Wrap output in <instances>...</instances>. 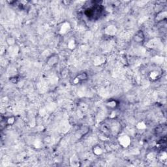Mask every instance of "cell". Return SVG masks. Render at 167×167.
Wrapping results in <instances>:
<instances>
[{
	"mask_svg": "<svg viewBox=\"0 0 167 167\" xmlns=\"http://www.w3.org/2000/svg\"><path fill=\"white\" fill-rule=\"evenodd\" d=\"M106 107H107L108 108L111 109V110H114L116 109L118 105H119V103L116 101V99H110L106 102Z\"/></svg>",
	"mask_w": 167,
	"mask_h": 167,
	"instance_id": "6",
	"label": "cell"
},
{
	"mask_svg": "<svg viewBox=\"0 0 167 167\" xmlns=\"http://www.w3.org/2000/svg\"><path fill=\"white\" fill-rule=\"evenodd\" d=\"M9 81L11 83H13L14 84H16L19 81V77H17V76H14V77H12L9 78Z\"/></svg>",
	"mask_w": 167,
	"mask_h": 167,
	"instance_id": "9",
	"label": "cell"
},
{
	"mask_svg": "<svg viewBox=\"0 0 167 167\" xmlns=\"http://www.w3.org/2000/svg\"><path fill=\"white\" fill-rule=\"evenodd\" d=\"M59 56L56 54H54L48 57V58L47 60V64L50 67H54L59 63Z\"/></svg>",
	"mask_w": 167,
	"mask_h": 167,
	"instance_id": "2",
	"label": "cell"
},
{
	"mask_svg": "<svg viewBox=\"0 0 167 167\" xmlns=\"http://www.w3.org/2000/svg\"><path fill=\"white\" fill-rule=\"evenodd\" d=\"M102 8L99 5H93L92 7L87 8L85 11L86 16L90 19L97 20L101 16Z\"/></svg>",
	"mask_w": 167,
	"mask_h": 167,
	"instance_id": "1",
	"label": "cell"
},
{
	"mask_svg": "<svg viewBox=\"0 0 167 167\" xmlns=\"http://www.w3.org/2000/svg\"><path fill=\"white\" fill-rule=\"evenodd\" d=\"M159 72L155 71L150 72V78L151 79V80H156V79L159 77Z\"/></svg>",
	"mask_w": 167,
	"mask_h": 167,
	"instance_id": "8",
	"label": "cell"
},
{
	"mask_svg": "<svg viewBox=\"0 0 167 167\" xmlns=\"http://www.w3.org/2000/svg\"><path fill=\"white\" fill-rule=\"evenodd\" d=\"M167 18V12L166 11H160L158 13L156 17H155V20L156 22H161L165 20Z\"/></svg>",
	"mask_w": 167,
	"mask_h": 167,
	"instance_id": "5",
	"label": "cell"
},
{
	"mask_svg": "<svg viewBox=\"0 0 167 167\" xmlns=\"http://www.w3.org/2000/svg\"><path fill=\"white\" fill-rule=\"evenodd\" d=\"M14 121H15V118L14 117H10L7 120L6 122H7L8 125H13V124H14Z\"/></svg>",
	"mask_w": 167,
	"mask_h": 167,
	"instance_id": "10",
	"label": "cell"
},
{
	"mask_svg": "<svg viewBox=\"0 0 167 167\" xmlns=\"http://www.w3.org/2000/svg\"><path fill=\"white\" fill-rule=\"evenodd\" d=\"M93 153L96 155V156H99V155H101L102 153L103 150L100 145H95L93 148Z\"/></svg>",
	"mask_w": 167,
	"mask_h": 167,
	"instance_id": "7",
	"label": "cell"
},
{
	"mask_svg": "<svg viewBox=\"0 0 167 167\" xmlns=\"http://www.w3.org/2000/svg\"><path fill=\"white\" fill-rule=\"evenodd\" d=\"M145 39L144 33L142 30H139L133 36V41L136 43H142Z\"/></svg>",
	"mask_w": 167,
	"mask_h": 167,
	"instance_id": "3",
	"label": "cell"
},
{
	"mask_svg": "<svg viewBox=\"0 0 167 167\" xmlns=\"http://www.w3.org/2000/svg\"><path fill=\"white\" fill-rule=\"evenodd\" d=\"M88 79V75H87L86 72H82V73L78 75L77 77H75V80H73L74 84H77L80 82H82L86 81Z\"/></svg>",
	"mask_w": 167,
	"mask_h": 167,
	"instance_id": "4",
	"label": "cell"
}]
</instances>
